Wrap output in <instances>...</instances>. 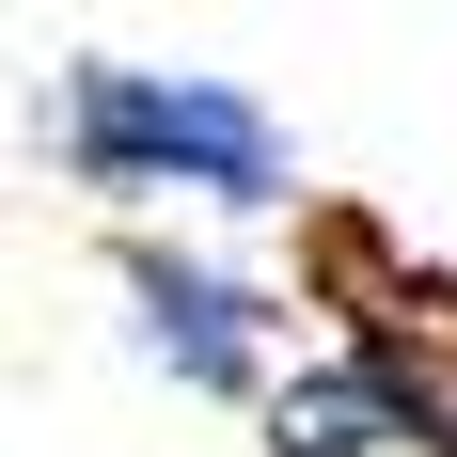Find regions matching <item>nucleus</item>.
I'll return each mask as SVG.
<instances>
[{
  "label": "nucleus",
  "instance_id": "nucleus-3",
  "mask_svg": "<svg viewBox=\"0 0 457 457\" xmlns=\"http://www.w3.org/2000/svg\"><path fill=\"white\" fill-rule=\"evenodd\" d=\"M378 442H411V426H395V395H378L363 347H331V363L269 378V457H378Z\"/></svg>",
  "mask_w": 457,
  "mask_h": 457
},
{
  "label": "nucleus",
  "instance_id": "nucleus-4",
  "mask_svg": "<svg viewBox=\"0 0 457 457\" xmlns=\"http://www.w3.org/2000/svg\"><path fill=\"white\" fill-rule=\"evenodd\" d=\"M426 457H457V378H442V426H426Z\"/></svg>",
  "mask_w": 457,
  "mask_h": 457
},
{
  "label": "nucleus",
  "instance_id": "nucleus-1",
  "mask_svg": "<svg viewBox=\"0 0 457 457\" xmlns=\"http://www.w3.org/2000/svg\"><path fill=\"white\" fill-rule=\"evenodd\" d=\"M47 158H63V189H111V205H300L284 111L205 79V63H111V47L63 63Z\"/></svg>",
  "mask_w": 457,
  "mask_h": 457
},
{
  "label": "nucleus",
  "instance_id": "nucleus-2",
  "mask_svg": "<svg viewBox=\"0 0 457 457\" xmlns=\"http://www.w3.org/2000/svg\"><path fill=\"white\" fill-rule=\"evenodd\" d=\"M111 284H127V331H142L158 378H189V395H269V331H284L269 284L205 269V253H174V237H127Z\"/></svg>",
  "mask_w": 457,
  "mask_h": 457
}]
</instances>
